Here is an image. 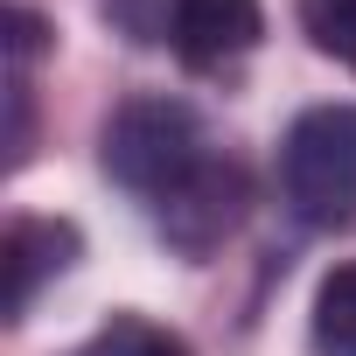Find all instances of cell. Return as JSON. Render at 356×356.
Returning a JSON list of instances; mask_svg holds the SVG:
<instances>
[{"label":"cell","instance_id":"1","mask_svg":"<svg viewBox=\"0 0 356 356\" xmlns=\"http://www.w3.org/2000/svg\"><path fill=\"white\" fill-rule=\"evenodd\" d=\"M217 168H224V154L210 147V126L182 98H161V91L126 98L105 126V175L147 203V217H161L168 203L203 189Z\"/></svg>","mask_w":356,"mask_h":356},{"label":"cell","instance_id":"2","mask_svg":"<svg viewBox=\"0 0 356 356\" xmlns=\"http://www.w3.org/2000/svg\"><path fill=\"white\" fill-rule=\"evenodd\" d=\"M280 196L300 224L356 217V105H314L280 140Z\"/></svg>","mask_w":356,"mask_h":356},{"label":"cell","instance_id":"3","mask_svg":"<svg viewBox=\"0 0 356 356\" xmlns=\"http://www.w3.org/2000/svg\"><path fill=\"white\" fill-rule=\"evenodd\" d=\"M259 35H266L259 0H175V15H168V49L189 70H224L252 56Z\"/></svg>","mask_w":356,"mask_h":356},{"label":"cell","instance_id":"4","mask_svg":"<svg viewBox=\"0 0 356 356\" xmlns=\"http://www.w3.org/2000/svg\"><path fill=\"white\" fill-rule=\"evenodd\" d=\"M77 252H84V238H77L70 217H15L8 238H0V266H8V321H22L35 307V293L56 273L77 266Z\"/></svg>","mask_w":356,"mask_h":356},{"label":"cell","instance_id":"5","mask_svg":"<svg viewBox=\"0 0 356 356\" xmlns=\"http://www.w3.org/2000/svg\"><path fill=\"white\" fill-rule=\"evenodd\" d=\"M307 335H314V356H356V259L321 273Z\"/></svg>","mask_w":356,"mask_h":356},{"label":"cell","instance_id":"6","mask_svg":"<svg viewBox=\"0 0 356 356\" xmlns=\"http://www.w3.org/2000/svg\"><path fill=\"white\" fill-rule=\"evenodd\" d=\"M70 356H189V342L175 335V328H161V321H147V314H112L91 342H77Z\"/></svg>","mask_w":356,"mask_h":356},{"label":"cell","instance_id":"7","mask_svg":"<svg viewBox=\"0 0 356 356\" xmlns=\"http://www.w3.org/2000/svg\"><path fill=\"white\" fill-rule=\"evenodd\" d=\"M300 29L321 56L356 70V0H300Z\"/></svg>","mask_w":356,"mask_h":356}]
</instances>
